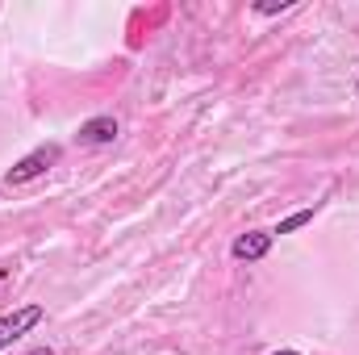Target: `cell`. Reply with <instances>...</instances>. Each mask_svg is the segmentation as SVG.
<instances>
[{"label":"cell","instance_id":"6da1fadb","mask_svg":"<svg viewBox=\"0 0 359 355\" xmlns=\"http://www.w3.org/2000/svg\"><path fill=\"white\" fill-rule=\"evenodd\" d=\"M59 159H63V147H59V142H42V147H34L29 155H21V159L4 172V184H8V188H21V184H29V180L46 176Z\"/></svg>","mask_w":359,"mask_h":355},{"label":"cell","instance_id":"8992f818","mask_svg":"<svg viewBox=\"0 0 359 355\" xmlns=\"http://www.w3.org/2000/svg\"><path fill=\"white\" fill-rule=\"evenodd\" d=\"M288 8H292V0H280V4H255L259 17H276V13H288Z\"/></svg>","mask_w":359,"mask_h":355},{"label":"cell","instance_id":"7a4b0ae2","mask_svg":"<svg viewBox=\"0 0 359 355\" xmlns=\"http://www.w3.org/2000/svg\"><path fill=\"white\" fill-rule=\"evenodd\" d=\"M46 322V305L42 301H25V305H17L13 314H4L0 318V351H8L17 339H25L29 330H38Z\"/></svg>","mask_w":359,"mask_h":355},{"label":"cell","instance_id":"3957f363","mask_svg":"<svg viewBox=\"0 0 359 355\" xmlns=\"http://www.w3.org/2000/svg\"><path fill=\"white\" fill-rule=\"evenodd\" d=\"M117 134H121L117 117H113V113H96V117H88V121H80L76 142H80V147H113Z\"/></svg>","mask_w":359,"mask_h":355},{"label":"cell","instance_id":"5b68a950","mask_svg":"<svg viewBox=\"0 0 359 355\" xmlns=\"http://www.w3.org/2000/svg\"><path fill=\"white\" fill-rule=\"evenodd\" d=\"M318 213H322V201H313V205H305V209H297V213L280 217V222L271 226V239H280V234H297V230H301V226H309Z\"/></svg>","mask_w":359,"mask_h":355},{"label":"cell","instance_id":"9c48e42d","mask_svg":"<svg viewBox=\"0 0 359 355\" xmlns=\"http://www.w3.org/2000/svg\"><path fill=\"white\" fill-rule=\"evenodd\" d=\"M355 88H359V84H355Z\"/></svg>","mask_w":359,"mask_h":355},{"label":"cell","instance_id":"277c9868","mask_svg":"<svg viewBox=\"0 0 359 355\" xmlns=\"http://www.w3.org/2000/svg\"><path fill=\"white\" fill-rule=\"evenodd\" d=\"M271 230H247V234H238L234 243H230V255L238 260V264H259V260H268L271 251Z\"/></svg>","mask_w":359,"mask_h":355},{"label":"cell","instance_id":"ba28073f","mask_svg":"<svg viewBox=\"0 0 359 355\" xmlns=\"http://www.w3.org/2000/svg\"><path fill=\"white\" fill-rule=\"evenodd\" d=\"M271 355H301V351H292V347H284V351H271Z\"/></svg>","mask_w":359,"mask_h":355},{"label":"cell","instance_id":"52a82bcc","mask_svg":"<svg viewBox=\"0 0 359 355\" xmlns=\"http://www.w3.org/2000/svg\"><path fill=\"white\" fill-rule=\"evenodd\" d=\"M25 355H55V347H34V351H25Z\"/></svg>","mask_w":359,"mask_h":355}]
</instances>
